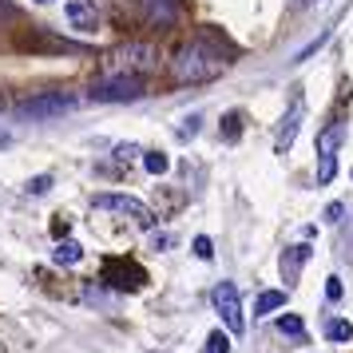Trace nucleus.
Returning <instances> with one entry per match:
<instances>
[{
  "mask_svg": "<svg viewBox=\"0 0 353 353\" xmlns=\"http://www.w3.org/2000/svg\"><path fill=\"white\" fill-rule=\"evenodd\" d=\"M226 72V60L219 48H210L207 40H191V44H183L175 52V60H171V76L179 83H210L219 80Z\"/></svg>",
  "mask_w": 353,
  "mask_h": 353,
  "instance_id": "nucleus-1",
  "label": "nucleus"
},
{
  "mask_svg": "<svg viewBox=\"0 0 353 353\" xmlns=\"http://www.w3.org/2000/svg\"><path fill=\"white\" fill-rule=\"evenodd\" d=\"M88 96L96 103H135L143 96V76H135V72H108V76H99L92 83Z\"/></svg>",
  "mask_w": 353,
  "mask_h": 353,
  "instance_id": "nucleus-2",
  "label": "nucleus"
},
{
  "mask_svg": "<svg viewBox=\"0 0 353 353\" xmlns=\"http://www.w3.org/2000/svg\"><path fill=\"white\" fill-rule=\"evenodd\" d=\"M80 108V99L68 96V92H40L32 99H20L17 115L20 119H56V115H68Z\"/></svg>",
  "mask_w": 353,
  "mask_h": 353,
  "instance_id": "nucleus-3",
  "label": "nucleus"
},
{
  "mask_svg": "<svg viewBox=\"0 0 353 353\" xmlns=\"http://www.w3.org/2000/svg\"><path fill=\"white\" fill-rule=\"evenodd\" d=\"M112 60V72H135V76H147L151 68L159 64V52L151 48V44H119V48L108 56Z\"/></svg>",
  "mask_w": 353,
  "mask_h": 353,
  "instance_id": "nucleus-4",
  "label": "nucleus"
},
{
  "mask_svg": "<svg viewBox=\"0 0 353 353\" xmlns=\"http://www.w3.org/2000/svg\"><path fill=\"white\" fill-rule=\"evenodd\" d=\"M96 210L128 214L131 223H139L143 230H151V226H155V214H151V207H147V203H139V199H131V194H96Z\"/></svg>",
  "mask_w": 353,
  "mask_h": 353,
  "instance_id": "nucleus-5",
  "label": "nucleus"
},
{
  "mask_svg": "<svg viewBox=\"0 0 353 353\" xmlns=\"http://www.w3.org/2000/svg\"><path fill=\"white\" fill-rule=\"evenodd\" d=\"M210 302H214V310H219V318H223V325L230 330V334H242V330H246V318H242V302H239L234 282H219L214 294H210Z\"/></svg>",
  "mask_w": 353,
  "mask_h": 353,
  "instance_id": "nucleus-6",
  "label": "nucleus"
},
{
  "mask_svg": "<svg viewBox=\"0 0 353 353\" xmlns=\"http://www.w3.org/2000/svg\"><path fill=\"white\" fill-rule=\"evenodd\" d=\"M103 282L115 290H139L147 282V270L135 266V262H128V258H108L103 262Z\"/></svg>",
  "mask_w": 353,
  "mask_h": 353,
  "instance_id": "nucleus-7",
  "label": "nucleus"
},
{
  "mask_svg": "<svg viewBox=\"0 0 353 353\" xmlns=\"http://www.w3.org/2000/svg\"><path fill=\"white\" fill-rule=\"evenodd\" d=\"M131 8L147 28H171L179 20V0H131Z\"/></svg>",
  "mask_w": 353,
  "mask_h": 353,
  "instance_id": "nucleus-8",
  "label": "nucleus"
},
{
  "mask_svg": "<svg viewBox=\"0 0 353 353\" xmlns=\"http://www.w3.org/2000/svg\"><path fill=\"white\" fill-rule=\"evenodd\" d=\"M64 17H68V24L80 28V32H96L99 17H103V0H68Z\"/></svg>",
  "mask_w": 353,
  "mask_h": 353,
  "instance_id": "nucleus-9",
  "label": "nucleus"
},
{
  "mask_svg": "<svg viewBox=\"0 0 353 353\" xmlns=\"http://www.w3.org/2000/svg\"><path fill=\"white\" fill-rule=\"evenodd\" d=\"M302 119H305V108H302V103H294V108L282 115V123H278V135H274V151H278V155H286L290 147H294V139H298V128H302Z\"/></svg>",
  "mask_w": 353,
  "mask_h": 353,
  "instance_id": "nucleus-10",
  "label": "nucleus"
},
{
  "mask_svg": "<svg viewBox=\"0 0 353 353\" xmlns=\"http://www.w3.org/2000/svg\"><path fill=\"white\" fill-rule=\"evenodd\" d=\"M305 262H310V246H290L286 254H282V278H286V286L298 282V274H302Z\"/></svg>",
  "mask_w": 353,
  "mask_h": 353,
  "instance_id": "nucleus-11",
  "label": "nucleus"
},
{
  "mask_svg": "<svg viewBox=\"0 0 353 353\" xmlns=\"http://www.w3.org/2000/svg\"><path fill=\"white\" fill-rule=\"evenodd\" d=\"M80 258H83V246L76 239H60L56 250H52V262H60V266H76Z\"/></svg>",
  "mask_w": 353,
  "mask_h": 353,
  "instance_id": "nucleus-12",
  "label": "nucleus"
},
{
  "mask_svg": "<svg viewBox=\"0 0 353 353\" xmlns=\"http://www.w3.org/2000/svg\"><path fill=\"white\" fill-rule=\"evenodd\" d=\"M341 139H345V123H330V128L318 135V155H337Z\"/></svg>",
  "mask_w": 353,
  "mask_h": 353,
  "instance_id": "nucleus-13",
  "label": "nucleus"
},
{
  "mask_svg": "<svg viewBox=\"0 0 353 353\" xmlns=\"http://www.w3.org/2000/svg\"><path fill=\"white\" fill-rule=\"evenodd\" d=\"M282 305H286V290H266V294H258L254 314H258V318H266V314L282 310Z\"/></svg>",
  "mask_w": 353,
  "mask_h": 353,
  "instance_id": "nucleus-14",
  "label": "nucleus"
},
{
  "mask_svg": "<svg viewBox=\"0 0 353 353\" xmlns=\"http://www.w3.org/2000/svg\"><path fill=\"white\" fill-rule=\"evenodd\" d=\"M325 337H330V341H350L353 325H350V321H341V318H330V321H325Z\"/></svg>",
  "mask_w": 353,
  "mask_h": 353,
  "instance_id": "nucleus-15",
  "label": "nucleus"
},
{
  "mask_svg": "<svg viewBox=\"0 0 353 353\" xmlns=\"http://www.w3.org/2000/svg\"><path fill=\"white\" fill-rule=\"evenodd\" d=\"M337 175V155H318V183L325 187V183H334Z\"/></svg>",
  "mask_w": 353,
  "mask_h": 353,
  "instance_id": "nucleus-16",
  "label": "nucleus"
},
{
  "mask_svg": "<svg viewBox=\"0 0 353 353\" xmlns=\"http://www.w3.org/2000/svg\"><path fill=\"white\" fill-rule=\"evenodd\" d=\"M143 167L151 171V175H163V171L171 167V159H167L163 151H143Z\"/></svg>",
  "mask_w": 353,
  "mask_h": 353,
  "instance_id": "nucleus-17",
  "label": "nucleus"
},
{
  "mask_svg": "<svg viewBox=\"0 0 353 353\" xmlns=\"http://www.w3.org/2000/svg\"><path fill=\"white\" fill-rule=\"evenodd\" d=\"M239 135H242V115H239V112H230V115L223 119V139H226V143H234Z\"/></svg>",
  "mask_w": 353,
  "mask_h": 353,
  "instance_id": "nucleus-18",
  "label": "nucleus"
},
{
  "mask_svg": "<svg viewBox=\"0 0 353 353\" xmlns=\"http://www.w3.org/2000/svg\"><path fill=\"white\" fill-rule=\"evenodd\" d=\"M278 330H282L286 337H305L302 318H294V314H286V318H278Z\"/></svg>",
  "mask_w": 353,
  "mask_h": 353,
  "instance_id": "nucleus-19",
  "label": "nucleus"
},
{
  "mask_svg": "<svg viewBox=\"0 0 353 353\" xmlns=\"http://www.w3.org/2000/svg\"><path fill=\"white\" fill-rule=\"evenodd\" d=\"M48 191H52V175H36V179L24 183V194H36V199H40V194H48Z\"/></svg>",
  "mask_w": 353,
  "mask_h": 353,
  "instance_id": "nucleus-20",
  "label": "nucleus"
},
{
  "mask_svg": "<svg viewBox=\"0 0 353 353\" xmlns=\"http://www.w3.org/2000/svg\"><path fill=\"white\" fill-rule=\"evenodd\" d=\"M203 353H230V337H226L223 330H214V334L207 337V350Z\"/></svg>",
  "mask_w": 353,
  "mask_h": 353,
  "instance_id": "nucleus-21",
  "label": "nucleus"
},
{
  "mask_svg": "<svg viewBox=\"0 0 353 353\" xmlns=\"http://www.w3.org/2000/svg\"><path fill=\"white\" fill-rule=\"evenodd\" d=\"M325 40H330V28H325L321 36H314V40H310V44H305V48L298 52V56H294V64H302V60H310V56H314V52H318L321 44H325Z\"/></svg>",
  "mask_w": 353,
  "mask_h": 353,
  "instance_id": "nucleus-22",
  "label": "nucleus"
},
{
  "mask_svg": "<svg viewBox=\"0 0 353 353\" xmlns=\"http://www.w3.org/2000/svg\"><path fill=\"white\" fill-rule=\"evenodd\" d=\"M199 123H203V115H187L183 128H179V139H194L199 135Z\"/></svg>",
  "mask_w": 353,
  "mask_h": 353,
  "instance_id": "nucleus-23",
  "label": "nucleus"
},
{
  "mask_svg": "<svg viewBox=\"0 0 353 353\" xmlns=\"http://www.w3.org/2000/svg\"><path fill=\"white\" fill-rule=\"evenodd\" d=\"M194 258H203V262H210V258H214V246H210L207 234H199V239H194Z\"/></svg>",
  "mask_w": 353,
  "mask_h": 353,
  "instance_id": "nucleus-24",
  "label": "nucleus"
},
{
  "mask_svg": "<svg viewBox=\"0 0 353 353\" xmlns=\"http://www.w3.org/2000/svg\"><path fill=\"white\" fill-rule=\"evenodd\" d=\"M341 294H345V290H341V278L330 274V278H325V298H330V302H341Z\"/></svg>",
  "mask_w": 353,
  "mask_h": 353,
  "instance_id": "nucleus-25",
  "label": "nucleus"
},
{
  "mask_svg": "<svg viewBox=\"0 0 353 353\" xmlns=\"http://www.w3.org/2000/svg\"><path fill=\"white\" fill-rule=\"evenodd\" d=\"M135 155H143V151H139L135 143H119V147H115V159H123V163L135 159Z\"/></svg>",
  "mask_w": 353,
  "mask_h": 353,
  "instance_id": "nucleus-26",
  "label": "nucleus"
},
{
  "mask_svg": "<svg viewBox=\"0 0 353 353\" xmlns=\"http://www.w3.org/2000/svg\"><path fill=\"white\" fill-rule=\"evenodd\" d=\"M341 214H345V203H330L325 207V223H341Z\"/></svg>",
  "mask_w": 353,
  "mask_h": 353,
  "instance_id": "nucleus-27",
  "label": "nucleus"
},
{
  "mask_svg": "<svg viewBox=\"0 0 353 353\" xmlns=\"http://www.w3.org/2000/svg\"><path fill=\"white\" fill-rule=\"evenodd\" d=\"M171 242H175V239H171V234H155V250H167Z\"/></svg>",
  "mask_w": 353,
  "mask_h": 353,
  "instance_id": "nucleus-28",
  "label": "nucleus"
},
{
  "mask_svg": "<svg viewBox=\"0 0 353 353\" xmlns=\"http://www.w3.org/2000/svg\"><path fill=\"white\" fill-rule=\"evenodd\" d=\"M0 147H12V131L8 128H0Z\"/></svg>",
  "mask_w": 353,
  "mask_h": 353,
  "instance_id": "nucleus-29",
  "label": "nucleus"
},
{
  "mask_svg": "<svg viewBox=\"0 0 353 353\" xmlns=\"http://www.w3.org/2000/svg\"><path fill=\"white\" fill-rule=\"evenodd\" d=\"M36 4H52V0H36Z\"/></svg>",
  "mask_w": 353,
  "mask_h": 353,
  "instance_id": "nucleus-30",
  "label": "nucleus"
},
{
  "mask_svg": "<svg viewBox=\"0 0 353 353\" xmlns=\"http://www.w3.org/2000/svg\"><path fill=\"white\" fill-rule=\"evenodd\" d=\"M302 4H314V0H302Z\"/></svg>",
  "mask_w": 353,
  "mask_h": 353,
  "instance_id": "nucleus-31",
  "label": "nucleus"
}]
</instances>
